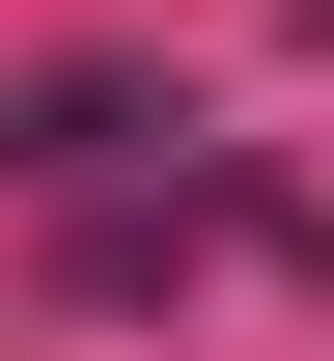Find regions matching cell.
Here are the masks:
<instances>
[{
	"label": "cell",
	"mask_w": 334,
	"mask_h": 361,
	"mask_svg": "<svg viewBox=\"0 0 334 361\" xmlns=\"http://www.w3.org/2000/svg\"><path fill=\"white\" fill-rule=\"evenodd\" d=\"M112 139H195V111H167V56H0V195L112 167Z\"/></svg>",
	"instance_id": "1"
}]
</instances>
